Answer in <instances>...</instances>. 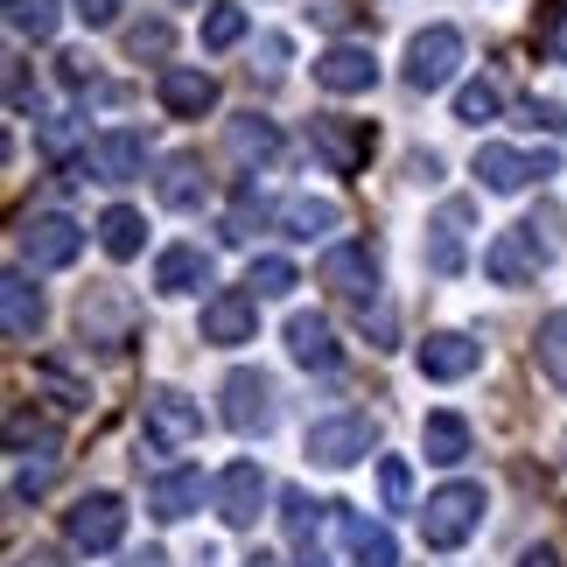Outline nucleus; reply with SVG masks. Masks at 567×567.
<instances>
[{"label": "nucleus", "mask_w": 567, "mask_h": 567, "mask_svg": "<svg viewBox=\"0 0 567 567\" xmlns=\"http://www.w3.org/2000/svg\"><path fill=\"white\" fill-rule=\"evenodd\" d=\"M484 526V484H442L421 505V539L434 554H449V547H463V539Z\"/></svg>", "instance_id": "obj_1"}, {"label": "nucleus", "mask_w": 567, "mask_h": 567, "mask_svg": "<svg viewBox=\"0 0 567 567\" xmlns=\"http://www.w3.org/2000/svg\"><path fill=\"white\" fill-rule=\"evenodd\" d=\"M14 246H21V267L29 274H56V267H71V259L84 252V231L63 210H35V217H21Z\"/></svg>", "instance_id": "obj_2"}, {"label": "nucleus", "mask_w": 567, "mask_h": 567, "mask_svg": "<svg viewBox=\"0 0 567 567\" xmlns=\"http://www.w3.org/2000/svg\"><path fill=\"white\" fill-rule=\"evenodd\" d=\"M309 147L322 162H330V176H358L364 162H372V147H379V134H372V120H343V113H316L309 120Z\"/></svg>", "instance_id": "obj_3"}, {"label": "nucleus", "mask_w": 567, "mask_h": 567, "mask_svg": "<svg viewBox=\"0 0 567 567\" xmlns=\"http://www.w3.org/2000/svg\"><path fill=\"white\" fill-rule=\"evenodd\" d=\"M372 449H379L372 413H330V421L309 427V463H322V470H351L358 455H372Z\"/></svg>", "instance_id": "obj_4"}, {"label": "nucleus", "mask_w": 567, "mask_h": 567, "mask_svg": "<svg viewBox=\"0 0 567 567\" xmlns=\"http://www.w3.org/2000/svg\"><path fill=\"white\" fill-rule=\"evenodd\" d=\"M141 427H147V449H189L204 434V406L176 385H155L141 400Z\"/></svg>", "instance_id": "obj_5"}, {"label": "nucleus", "mask_w": 567, "mask_h": 567, "mask_svg": "<svg viewBox=\"0 0 567 567\" xmlns=\"http://www.w3.org/2000/svg\"><path fill=\"white\" fill-rule=\"evenodd\" d=\"M322 288L372 309V301H379V246H372V238H343V246L322 252Z\"/></svg>", "instance_id": "obj_6"}, {"label": "nucleus", "mask_w": 567, "mask_h": 567, "mask_svg": "<svg viewBox=\"0 0 567 567\" xmlns=\"http://www.w3.org/2000/svg\"><path fill=\"white\" fill-rule=\"evenodd\" d=\"M455 63H463V29L455 21H434V29H421L406 42V84L413 92H442L455 78Z\"/></svg>", "instance_id": "obj_7"}, {"label": "nucleus", "mask_w": 567, "mask_h": 567, "mask_svg": "<svg viewBox=\"0 0 567 567\" xmlns=\"http://www.w3.org/2000/svg\"><path fill=\"white\" fill-rule=\"evenodd\" d=\"M120 533H126V505L113 491H92V497H78V505L63 512L71 554H105V547H120Z\"/></svg>", "instance_id": "obj_8"}, {"label": "nucleus", "mask_w": 567, "mask_h": 567, "mask_svg": "<svg viewBox=\"0 0 567 567\" xmlns=\"http://www.w3.org/2000/svg\"><path fill=\"white\" fill-rule=\"evenodd\" d=\"M470 225H476V204H470V196H449V204L427 217V252L421 259H427L434 280H455V274H463V259H470L463 238H470Z\"/></svg>", "instance_id": "obj_9"}, {"label": "nucleus", "mask_w": 567, "mask_h": 567, "mask_svg": "<svg viewBox=\"0 0 567 567\" xmlns=\"http://www.w3.org/2000/svg\"><path fill=\"white\" fill-rule=\"evenodd\" d=\"M539 267H547V246L526 231V225H512V231H497L491 246H484V274L497 280V288H533Z\"/></svg>", "instance_id": "obj_10"}, {"label": "nucleus", "mask_w": 567, "mask_h": 567, "mask_svg": "<svg viewBox=\"0 0 567 567\" xmlns=\"http://www.w3.org/2000/svg\"><path fill=\"white\" fill-rule=\"evenodd\" d=\"M476 176H484V189L512 196V189H526L533 176L539 183L560 176V162L554 155H518V147H505V141H484V147H476Z\"/></svg>", "instance_id": "obj_11"}, {"label": "nucleus", "mask_w": 567, "mask_h": 567, "mask_svg": "<svg viewBox=\"0 0 567 567\" xmlns=\"http://www.w3.org/2000/svg\"><path fill=\"white\" fill-rule=\"evenodd\" d=\"M259 330V295L252 288H225L204 301V343H217V351H238V343H252Z\"/></svg>", "instance_id": "obj_12"}, {"label": "nucleus", "mask_w": 567, "mask_h": 567, "mask_svg": "<svg viewBox=\"0 0 567 567\" xmlns=\"http://www.w3.org/2000/svg\"><path fill=\"white\" fill-rule=\"evenodd\" d=\"M274 379L267 372H231L225 379V427L231 434H267L274 427Z\"/></svg>", "instance_id": "obj_13"}, {"label": "nucleus", "mask_w": 567, "mask_h": 567, "mask_svg": "<svg viewBox=\"0 0 567 567\" xmlns=\"http://www.w3.org/2000/svg\"><path fill=\"white\" fill-rule=\"evenodd\" d=\"M155 99H162V113H176V120H204V113H217V78L196 71V63H162Z\"/></svg>", "instance_id": "obj_14"}, {"label": "nucleus", "mask_w": 567, "mask_h": 567, "mask_svg": "<svg viewBox=\"0 0 567 567\" xmlns=\"http://www.w3.org/2000/svg\"><path fill=\"white\" fill-rule=\"evenodd\" d=\"M316 84H322V92H337V99H358V92H372V84H379V56L364 50V42H330V50L316 56Z\"/></svg>", "instance_id": "obj_15"}, {"label": "nucleus", "mask_w": 567, "mask_h": 567, "mask_svg": "<svg viewBox=\"0 0 567 567\" xmlns=\"http://www.w3.org/2000/svg\"><path fill=\"white\" fill-rule=\"evenodd\" d=\"M147 168V141L134 134V126H113V134H99L92 147H84V176L92 183H134Z\"/></svg>", "instance_id": "obj_16"}, {"label": "nucleus", "mask_w": 567, "mask_h": 567, "mask_svg": "<svg viewBox=\"0 0 567 567\" xmlns=\"http://www.w3.org/2000/svg\"><path fill=\"white\" fill-rule=\"evenodd\" d=\"M259 505H267V470L259 463H231L225 476H217V518H225L231 533L259 526Z\"/></svg>", "instance_id": "obj_17"}, {"label": "nucleus", "mask_w": 567, "mask_h": 567, "mask_svg": "<svg viewBox=\"0 0 567 567\" xmlns=\"http://www.w3.org/2000/svg\"><path fill=\"white\" fill-rule=\"evenodd\" d=\"M413 358H421V379H434V385H455V379H470L476 364H484V343H476V337H463V330H434V337H427Z\"/></svg>", "instance_id": "obj_18"}, {"label": "nucleus", "mask_w": 567, "mask_h": 567, "mask_svg": "<svg viewBox=\"0 0 567 567\" xmlns=\"http://www.w3.org/2000/svg\"><path fill=\"white\" fill-rule=\"evenodd\" d=\"M0 322H8V343H35L42 337V288L29 280V267L0 274Z\"/></svg>", "instance_id": "obj_19"}, {"label": "nucleus", "mask_w": 567, "mask_h": 567, "mask_svg": "<svg viewBox=\"0 0 567 567\" xmlns=\"http://www.w3.org/2000/svg\"><path fill=\"white\" fill-rule=\"evenodd\" d=\"M337 539H343V554H351V567H400L392 533L379 526V518H364V512H343L337 505Z\"/></svg>", "instance_id": "obj_20"}, {"label": "nucleus", "mask_w": 567, "mask_h": 567, "mask_svg": "<svg viewBox=\"0 0 567 567\" xmlns=\"http://www.w3.org/2000/svg\"><path fill=\"white\" fill-rule=\"evenodd\" d=\"M155 196H162L168 210H204L210 204V168H204V155H168L162 176H155Z\"/></svg>", "instance_id": "obj_21"}, {"label": "nucleus", "mask_w": 567, "mask_h": 567, "mask_svg": "<svg viewBox=\"0 0 567 567\" xmlns=\"http://www.w3.org/2000/svg\"><path fill=\"white\" fill-rule=\"evenodd\" d=\"M78 330L113 351V343H126V330H134V301H126L120 288H92V295H84V309H78Z\"/></svg>", "instance_id": "obj_22"}, {"label": "nucleus", "mask_w": 567, "mask_h": 567, "mask_svg": "<svg viewBox=\"0 0 567 567\" xmlns=\"http://www.w3.org/2000/svg\"><path fill=\"white\" fill-rule=\"evenodd\" d=\"M288 358L295 364H309V372H337V330H330V322H322V316H309V309H301V316H288Z\"/></svg>", "instance_id": "obj_23"}, {"label": "nucleus", "mask_w": 567, "mask_h": 567, "mask_svg": "<svg viewBox=\"0 0 567 567\" xmlns=\"http://www.w3.org/2000/svg\"><path fill=\"white\" fill-rule=\"evenodd\" d=\"M196 505H204V470H168L147 484V512L162 518V526H176V518H189Z\"/></svg>", "instance_id": "obj_24"}, {"label": "nucleus", "mask_w": 567, "mask_h": 567, "mask_svg": "<svg viewBox=\"0 0 567 567\" xmlns=\"http://www.w3.org/2000/svg\"><path fill=\"white\" fill-rule=\"evenodd\" d=\"M56 463H63V455H56V434H50V427H42L29 449H14V505H29V497L50 491Z\"/></svg>", "instance_id": "obj_25"}, {"label": "nucleus", "mask_w": 567, "mask_h": 567, "mask_svg": "<svg viewBox=\"0 0 567 567\" xmlns=\"http://www.w3.org/2000/svg\"><path fill=\"white\" fill-rule=\"evenodd\" d=\"M225 141H231V155L246 162V168H274V162H280V126L259 120V113H238V120L225 126Z\"/></svg>", "instance_id": "obj_26"}, {"label": "nucleus", "mask_w": 567, "mask_h": 567, "mask_svg": "<svg viewBox=\"0 0 567 567\" xmlns=\"http://www.w3.org/2000/svg\"><path fill=\"white\" fill-rule=\"evenodd\" d=\"M155 288L162 295H196V288H210V252L204 246H168L155 259Z\"/></svg>", "instance_id": "obj_27"}, {"label": "nucleus", "mask_w": 567, "mask_h": 567, "mask_svg": "<svg viewBox=\"0 0 567 567\" xmlns=\"http://www.w3.org/2000/svg\"><path fill=\"white\" fill-rule=\"evenodd\" d=\"M280 225H288V238L316 246V238H330L343 225V210L330 204V196H288V204H280Z\"/></svg>", "instance_id": "obj_28"}, {"label": "nucleus", "mask_w": 567, "mask_h": 567, "mask_svg": "<svg viewBox=\"0 0 567 567\" xmlns=\"http://www.w3.org/2000/svg\"><path fill=\"white\" fill-rule=\"evenodd\" d=\"M274 217H280V210H274V196L259 189V183H246V189L231 196V210H225V231H217V238H225V246H246V238H252V231H267Z\"/></svg>", "instance_id": "obj_29"}, {"label": "nucleus", "mask_w": 567, "mask_h": 567, "mask_svg": "<svg viewBox=\"0 0 567 567\" xmlns=\"http://www.w3.org/2000/svg\"><path fill=\"white\" fill-rule=\"evenodd\" d=\"M421 449H427V463L455 470L470 455V421H463V413H427V421H421Z\"/></svg>", "instance_id": "obj_30"}, {"label": "nucleus", "mask_w": 567, "mask_h": 567, "mask_svg": "<svg viewBox=\"0 0 567 567\" xmlns=\"http://www.w3.org/2000/svg\"><path fill=\"white\" fill-rule=\"evenodd\" d=\"M99 246L113 252V259H134V252L147 246V217H141V210H126V204H113V210L99 217Z\"/></svg>", "instance_id": "obj_31"}, {"label": "nucleus", "mask_w": 567, "mask_h": 567, "mask_svg": "<svg viewBox=\"0 0 567 567\" xmlns=\"http://www.w3.org/2000/svg\"><path fill=\"white\" fill-rule=\"evenodd\" d=\"M246 288H252L259 301H280V295H295V288H301V274H295V259L259 252V259H252V274H246Z\"/></svg>", "instance_id": "obj_32"}, {"label": "nucleus", "mask_w": 567, "mask_h": 567, "mask_svg": "<svg viewBox=\"0 0 567 567\" xmlns=\"http://www.w3.org/2000/svg\"><path fill=\"white\" fill-rule=\"evenodd\" d=\"M505 113V92H497V78H470L463 92H455V120L463 126H484V120H497Z\"/></svg>", "instance_id": "obj_33"}, {"label": "nucleus", "mask_w": 567, "mask_h": 567, "mask_svg": "<svg viewBox=\"0 0 567 567\" xmlns=\"http://www.w3.org/2000/svg\"><path fill=\"white\" fill-rule=\"evenodd\" d=\"M231 42H246V8L238 0H210L204 8V50H231Z\"/></svg>", "instance_id": "obj_34"}, {"label": "nucleus", "mask_w": 567, "mask_h": 567, "mask_svg": "<svg viewBox=\"0 0 567 567\" xmlns=\"http://www.w3.org/2000/svg\"><path fill=\"white\" fill-rule=\"evenodd\" d=\"M56 21H63L56 0H8V29H14V35L50 42V35H56Z\"/></svg>", "instance_id": "obj_35"}, {"label": "nucleus", "mask_w": 567, "mask_h": 567, "mask_svg": "<svg viewBox=\"0 0 567 567\" xmlns=\"http://www.w3.org/2000/svg\"><path fill=\"white\" fill-rule=\"evenodd\" d=\"M539 372H547L554 385H567V309H554L547 322H539Z\"/></svg>", "instance_id": "obj_36"}, {"label": "nucleus", "mask_w": 567, "mask_h": 567, "mask_svg": "<svg viewBox=\"0 0 567 567\" xmlns=\"http://www.w3.org/2000/svg\"><path fill=\"white\" fill-rule=\"evenodd\" d=\"M322 512H337V505H316L309 491H280V518H288V533L301 539V547H309V539H316V526H322Z\"/></svg>", "instance_id": "obj_37"}, {"label": "nucleus", "mask_w": 567, "mask_h": 567, "mask_svg": "<svg viewBox=\"0 0 567 567\" xmlns=\"http://www.w3.org/2000/svg\"><path fill=\"white\" fill-rule=\"evenodd\" d=\"M78 134H84V126H78V113H50V120H42L35 126V147H42V155H71V147H78Z\"/></svg>", "instance_id": "obj_38"}, {"label": "nucleus", "mask_w": 567, "mask_h": 567, "mask_svg": "<svg viewBox=\"0 0 567 567\" xmlns=\"http://www.w3.org/2000/svg\"><path fill=\"white\" fill-rule=\"evenodd\" d=\"M168 42H176V29H168V21L155 14V21H134V29H126V56H168Z\"/></svg>", "instance_id": "obj_39"}, {"label": "nucleus", "mask_w": 567, "mask_h": 567, "mask_svg": "<svg viewBox=\"0 0 567 567\" xmlns=\"http://www.w3.org/2000/svg\"><path fill=\"white\" fill-rule=\"evenodd\" d=\"M379 497H385V512H406L413 505V470L400 463V455H385V463H379Z\"/></svg>", "instance_id": "obj_40"}, {"label": "nucleus", "mask_w": 567, "mask_h": 567, "mask_svg": "<svg viewBox=\"0 0 567 567\" xmlns=\"http://www.w3.org/2000/svg\"><path fill=\"white\" fill-rule=\"evenodd\" d=\"M42 385L56 392V406H92V392H84L71 372H63V364H42Z\"/></svg>", "instance_id": "obj_41"}, {"label": "nucleus", "mask_w": 567, "mask_h": 567, "mask_svg": "<svg viewBox=\"0 0 567 567\" xmlns=\"http://www.w3.org/2000/svg\"><path fill=\"white\" fill-rule=\"evenodd\" d=\"M35 105V84H29V63L8 56V113H29Z\"/></svg>", "instance_id": "obj_42"}, {"label": "nucleus", "mask_w": 567, "mask_h": 567, "mask_svg": "<svg viewBox=\"0 0 567 567\" xmlns=\"http://www.w3.org/2000/svg\"><path fill=\"white\" fill-rule=\"evenodd\" d=\"M526 126H547V134H560V126H567V105H554V99H533V105H526Z\"/></svg>", "instance_id": "obj_43"}, {"label": "nucleus", "mask_w": 567, "mask_h": 567, "mask_svg": "<svg viewBox=\"0 0 567 567\" xmlns=\"http://www.w3.org/2000/svg\"><path fill=\"white\" fill-rule=\"evenodd\" d=\"M267 63H252V78H267V84H280V63H288V42L280 35H267V50H259Z\"/></svg>", "instance_id": "obj_44"}, {"label": "nucleus", "mask_w": 567, "mask_h": 567, "mask_svg": "<svg viewBox=\"0 0 567 567\" xmlns=\"http://www.w3.org/2000/svg\"><path fill=\"white\" fill-rule=\"evenodd\" d=\"M78 21L84 29H105V21H120V0H78Z\"/></svg>", "instance_id": "obj_45"}, {"label": "nucleus", "mask_w": 567, "mask_h": 567, "mask_svg": "<svg viewBox=\"0 0 567 567\" xmlns=\"http://www.w3.org/2000/svg\"><path fill=\"white\" fill-rule=\"evenodd\" d=\"M56 71H63V84H71V92L99 84V78H92V56H56Z\"/></svg>", "instance_id": "obj_46"}, {"label": "nucleus", "mask_w": 567, "mask_h": 567, "mask_svg": "<svg viewBox=\"0 0 567 567\" xmlns=\"http://www.w3.org/2000/svg\"><path fill=\"white\" fill-rule=\"evenodd\" d=\"M547 56H554V63H567V0L554 8V29H547Z\"/></svg>", "instance_id": "obj_47"}, {"label": "nucleus", "mask_w": 567, "mask_h": 567, "mask_svg": "<svg viewBox=\"0 0 567 567\" xmlns=\"http://www.w3.org/2000/svg\"><path fill=\"white\" fill-rule=\"evenodd\" d=\"M518 567H560V554L554 547H526V554H518Z\"/></svg>", "instance_id": "obj_48"}, {"label": "nucleus", "mask_w": 567, "mask_h": 567, "mask_svg": "<svg viewBox=\"0 0 567 567\" xmlns=\"http://www.w3.org/2000/svg\"><path fill=\"white\" fill-rule=\"evenodd\" d=\"M120 567H168V554H162V547H141V554H126Z\"/></svg>", "instance_id": "obj_49"}, {"label": "nucleus", "mask_w": 567, "mask_h": 567, "mask_svg": "<svg viewBox=\"0 0 567 567\" xmlns=\"http://www.w3.org/2000/svg\"><path fill=\"white\" fill-rule=\"evenodd\" d=\"M295 567H330V560H322V554H316V547H309V554H301V560H295Z\"/></svg>", "instance_id": "obj_50"}, {"label": "nucleus", "mask_w": 567, "mask_h": 567, "mask_svg": "<svg viewBox=\"0 0 567 567\" xmlns=\"http://www.w3.org/2000/svg\"><path fill=\"white\" fill-rule=\"evenodd\" d=\"M238 567H274V560H267V554H252V560H238Z\"/></svg>", "instance_id": "obj_51"}]
</instances>
